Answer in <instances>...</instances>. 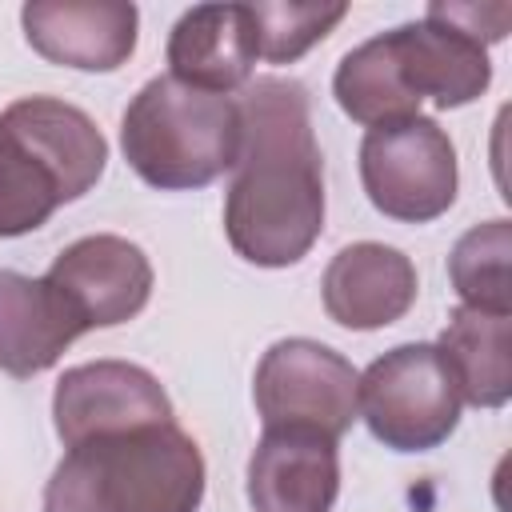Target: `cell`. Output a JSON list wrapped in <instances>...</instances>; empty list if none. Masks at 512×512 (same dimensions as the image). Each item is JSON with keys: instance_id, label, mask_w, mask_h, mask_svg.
Returning <instances> with one entry per match:
<instances>
[{"instance_id": "cell-1", "label": "cell", "mask_w": 512, "mask_h": 512, "mask_svg": "<svg viewBox=\"0 0 512 512\" xmlns=\"http://www.w3.org/2000/svg\"><path fill=\"white\" fill-rule=\"evenodd\" d=\"M240 156L224 192V236L256 268L300 264L324 232V160L308 88L256 76L240 88Z\"/></svg>"}, {"instance_id": "cell-2", "label": "cell", "mask_w": 512, "mask_h": 512, "mask_svg": "<svg viewBox=\"0 0 512 512\" xmlns=\"http://www.w3.org/2000/svg\"><path fill=\"white\" fill-rule=\"evenodd\" d=\"M204 484L200 444L164 420L72 444L44 484L40 512H196Z\"/></svg>"}, {"instance_id": "cell-3", "label": "cell", "mask_w": 512, "mask_h": 512, "mask_svg": "<svg viewBox=\"0 0 512 512\" xmlns=\"http://www.w3.org/2000/svg\"><path fill=\"white\" fill-rule=\"evenodd\" d=\"M108 140L96 120L60 96H20L0 112V240L36 232L48 216L96 188Z\"/></svg>"}, {"instance_id": "cell-4", "label": "cell", "mask_w": 512, "mask_h": 512, "mask_svg": "<svg viewBox=\"0 0 512 512\" xmlns=\"http://www.w3.org/2000/svg\"><path fill=\"white\" fill-rule=\"evenodd\" d=\"M240 104L228 92L152 76L124 108L120 148L128 168L160 192H196L232 172L240 156Z\"/></svg>"}, {"instance_id": "cell-5", "label": "cell", "mask_w": 512, "mask_h": 512, "mask_svg": "<svg viewBox=\"0 0 512 512\" xmlns=\"http://www.w3.org/2000/svg\"><path fill=\"white\" fill-rule=\"evenodd\" d=\"M460 392L436 344H396L356 380L368 432L392 452L440 448L460 424Z\"/></svg>"}, {"instance_id": "cell-6", "label": "cell", "mask_w": 512, "mask_h": 512, "mask_svg": "<svg viewBox=\"0 0 512 512\" xmlns=\"http://www.w3.org/2000/svg\"><path fill=\"white\" fill-rule=\"evenodd\" d=\"M360 184L388 220L428 224L456 200V148L432 116L368 128L360 140Z\"/></svg>"}, {"instance_id": "cell-7", "label": "cell", "mask_w": 512, "mask_h": 512, "mask_svg": "<svg viewBox=\"0 0 512 512\" xmlns=\"http://www.w3.org/2000/svg\"><path fill=\"white\" fill-rule=\"evenodd\" d=\"M356 368L328 344L308 336L276 340L252 380L264 428H300L340 440L356 420Z\"/></svg>"}, {"instance_id": "cell-8", "label": "cell", "mask_w": 512, "mask_h": 512, "mask_svg": "<svg viewBox=\"0 0 512 512\" xmlns=\"http://www.w3.org/2000/svg\"><path fill=\"white\" fill-rule=\"evenodd\" d=\"M44 280L56 288L84 332L116 328L140 316L152 296V264L144 248L112 232L72 240L52 260Z\"/></svg>"}, {"instance_id": "cell-9", "label": "cell", "mask_w": 512, "mask_h": 512, "mask_svg": "<svg viewBox=\"0 0 512 512\" xmlns=\"http://www.w3.org/2000/svg\"><path fill=\"white\" fill-rule=\"evenodd\" d=\"M52 420L64 448H72L88 436L164 424L172 420V400L148 368L128 360H92L56 380Z\"/></svg>"}, {"instance_id": "cell-10", "label": "cell", "mask_w": 512, "mask_h": 512, "mask_svg": "<svg viewBox=\"0 0 512 512\" xmlns=\"http://www.w3.org/2000/svg\"><path fill=\"white\" fill-rule=\"evenodd\" d=\"M32 52L80 72H116L136 52L140 12L124 0H32L20 8Z\"/></svg>"}, {"instance_id": "cell-11", "label": "cell", "mask_w": 512, "mask_h": 512, "mask_svg": "<svg viewBox=\"0 0 512 512\" xmlns=\"http://www.w3.org/2000/svg\"><path fill=\"white\" fill-rule=\"evenodd\" d=\"M420 280L416 264L380 240H360L340 248L320 280L324 312L352 332H372L396 324L416 304Z\"/></svg>"}, {"instance_id": "cell-12", "label": "cell", "mask_w": 512, "mask_h": 512, "mask_svg": "<svg viewBox=\"0 0 512 512\" xmlns=\"http://www.w3.org/2000/svg\"><path fill=\"white\" fill-rule=\"evenodd\" d=\"M336 492V440L300 428H264L248 460V500L256 512H332Z\"/></svg>"}, {"instance_id": "cell-13", "label": "cell", "mask_w": 512, "mask_h": 512, "mask_svg": "<svg viewBox=\"0 0 512 512\" xmlns=\"http://www.w3.org/2000/svg\"><path fill=\"white\" fill-rule=\"evenodd\" d=\"M260 60L256 20L248 4H196L168 32V76L208 88L240 92Z\"/></svg>"}, {"instance_id": "cell-14", "label": "cell", "mask_w": 512, "mask_h": 512, "mask_svg": "<svg viewBox=\"0 0 512 512\" xmlns=\"http://www.w3.org/2000/svg\"><path fill=\"white\" fill-rule=\"evenodd\" d=\"M76 336L84 328L44 276L0 268V372L20 380L48 372Z\"/></svg>"}, {"instance_id": "cell-15", "label": "cell", "mask_w": 512, "mask_h": 512, "mask_svg": "<svg viewBox=\"0 0 512 512\" xmlns=\"http://www.w3.org/2000/svg\"><path fill=\"white\" fill-rule=\"evenodd\" d=\"M392 32L408 68V84L420 100H432L436 108H464L492 84L488 48L460 28L424 12V20L400 24Z\"/></svg>"}, {"instance_id": "cell-16", "label": "cell", "mask_w": 512, "mask_h": 512, "mask_svg": "<svg viewBox=\"0 0 512 512\" xmlns=\"http://www.w3.org/2000/svg\"><path fill=\"white\" fill-rule=\"evenodd\" d=\"M512 312L456 308L440 332V356L472 408H504L512 396Z\"/></svg>"}, {"instance_id": "cell-17", "label": "cell", "mask_w": 512, "mask_h": 512, "mask_svg": "<svg viewBox=\"0 0 512 512\" xmlns=\"http://www.w3.org/2000/svg\"><path fill=\"white\" fill-rule=\"evenodd\" d=\"M332 96L344 108V116H352L364 128L420 116V96L408 84V68L392 28L364 40L336 64Z\"/></svg>"}, {"instance_id": "cell-18", "label": "cell", "mask_w": 512, "mask_h": 512, "mask_svg": "<svg viewBox=\"0 0 512 512\" xmlns=\"http://www.w3.org/2000/svg\"><path fill=\"white\" fill-rule=\"evenodd\" d=\"M508 256H512V224L504 216L484 220L456 240V248L448 256V276H452V288L464 308L512 312Z\"/></svg>"}, {"instance_id": "cell-19", "label": "cell", "mask_w": 512, "mask_h": 512, "mask_svg": "<svg viewBox=\"0 0 512 512\" xmlns=\"http://www.w3.org/2000/svg\"><path fill=\"white\" fill-rule=\"evenodd\" d=\"M252 20H256V44H260V60L268 64H292L300 60L312 44H320L344 16L348 4L344 0H312V4H296V0H260L248 4Z\"/></svg>"}, {"instance_id": "cell-20", "label": "cell", "mask_w": 512, "mask_h": 512, "mask_svg": "<svg viewBox=\"0 0 512 512\" xmlns=\"http://www.w3.org/2000/svg\"><path fill=\"white\" fill-rule=\"evenodd\" d=\"M428 16L460 28L464 36L480 40L484 48L496 44V40H504L508 36V20H512L508 4H444V0L428 4Z\"/></svg>"}]
</instances>
